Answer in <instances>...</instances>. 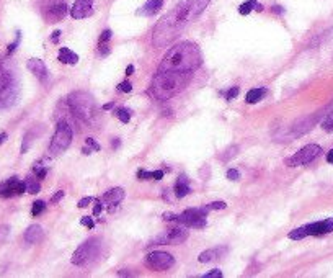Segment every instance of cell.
<instances>
[{
    "label": "cell",
    "mask_w": 333,
    "mask_h": 278,
    "mask_svg": "<svg viewBox=\"0 0 333 278\" xmlns=\"http://www.w3.org/2000/svg\"><path fill=\"white\" fill-rule=\"evenodd\" d=\"M124 195L126 193H124L123 188H120V187L111 188V190H108L105 195H103L101 203L103 204H108V206H109V213H113L115 208H116V204H120L124 200Z\"/></svg>",
    "instance_id": "16"
},
{
    "label": "cell",
    "mask_w": 333,
    "mask_h": 278,
    "mask_svg": "<svg viewBox=\"0 0 333 278\" xmlns=\"http://www.w3.org/2000/svg\"><path fill=\"white\" fill-rule=\"evenodd\" d=\"M57 59L61 61L62 64H69V65H76L79 62V56L70 51L69 48H61L59 49V54H57Z\"/></svg>",
    "instance_id": "22"
},
{
    "label": "cell",
    "mask_w": 333,
    "mask_h": 278,
    "mask_svg": "<svg viewBox=\"0 0 333 278\" xmlns=\"http://www.w3.org/2000/svg\"><path fill=\"white\" fill-rule=\"evenodd\" d=\"M188 239V231L184 228H173L170 231H165L164 234L160 236L154 237L152 244L154 246H176V244H181L184 240Z\"/></svg>",
    "instance_id": "11"
},
{
    "label": "cell",
    "mask_w": 333,
    "mask_h": 278,
    "mask_svg": "<svg viewBox=\"0 0 333 278\" xmlns=\"http://www.w3.org/2000/svg\"><path fill=\"white\" fill-rule=\"evenodd\" d=\"M103 249H105V242L100 237H90L85 240L84 244H80L79 249L72 255V263L77 267H93L95 263H98L103 259Z\"/></svg>",
    "instance_id": "5"
},
{
    "label": "cell",
    "mask_w": 333,
    "mask_h": 278,
    "mask_svg": "<svg viewBox=\"0 0 333 278\" xmlns=\"http://www.w3.org/2000/svg\"><path fill=\"white\" fill-rule=\"evenodd\" d=\"M251 10H256V12H263V5L258 4V0H247L239 7V13L240 15H248Z\"/></svg>",
    "instance_id": "25"
},
{
    "label": "cell",
    "mask_w": 333,
    "mask_h": 278,
    "mask_svg": "<svg viewBox=\"0 0 333 278\" xmlns=\"http://www.w3.org/2000/svg\"><path fill=\"white\" fill-rule=\"evenodd\" d=\"M327 162H328V164H333V149L327 152Z\"/></svg>",
    "instance_id": "51"
},
{
    "label": "cell",
    "mask_w": 333,
    "mask_h": 278,
    "mask_svg": "<svg viewBox=\"0 0 333 278\" xmlns=\"http://www.w3.org/2000/svg\"><path fill=\"white\" fill-rule=\"evenodd\" d=\"M227 179L229 180H234V182H237L240 179V173H239V170L237 169H229L227 170Z\"/></svg>",
    "instance_id": "40"
},
{
    "label": "cell",
    "mask_w": 333,
    "mask_h": 278,
    "mask_svg": "<svg viewBox=\"0 0 333 278\" xmlns=\"http://www.w3.org/2000/svg\"><path fill=\"white\" fill-rule=\"evenodd\" d=\"M67 105L70 108L72 115L79 121L88 124L90 128H97L100 123V110L97 107V101L87 92H73L67 97Z\"/></svg>",
    "instance_id": "4"
},
{
    "label": "cell",
    "mask_w": 333,
    "mask_h": 278,
    "mask_svg": "<svg viewBox=\"0 0 333 278\" xmlns=\"http://www.w3.org/2000/svg\"><path fill=\"white\" fill-rule=\"evenodd\" d=\"M227 252V249L226 247H216V249H209V251H204V252H201L199 254V257H198V260L201 262V263H209V262H214V260H217V259H220V255L222 254H226Z\"/></svg>",
    "instance_id": "21"
},
{
    "label": "cell",
    "mask_w": 333,
    "mask_h": 278,
    "mask_svg": "<svg viewBox=\"0 0 333 278\" xmlns=\"http://www.w3.org/2000/svg\"><path fill=\"white\" fill-rule=\"evenodd\" d=\"M175 196L176 198H184L187 195L191 193V187H190V180L187 175H181V177H178V180L175 182Z\"/></svg>",
    "instance_id": "20"
},
{
    "label": "cell",
    "mask_w": 333,
    "mask_h": 278,
    "mask_svg": "<svg viewBox=\"0 0 333 278\" xmlns=\"http://www.w3.org/2000/svg\"><path fill=\"white\" fill-rule=\"evenodd\" d=\"M26 192V184L25 182L18 180L17 177H12L4 184H0V196L4 198H12V196H17Z\"/></svg>",
    "instance_id": "13"
},
{
    "label": "cell",
    "mask_w": 333,
    "mask_h": 278,
    "mask_svg": "<svg viewBox=\"0 0 333 278\" xmlns=\"http://www.w3.org/2000/svg\"><path fill=\"white\" fill-rule=\"evenodd\" d=\"M322 128L327 131V133H331L333 131V115H327L322 121Z\"/></svg>",
    "instance_id": "33"
},
{
    "label": "cell",
    "mask_w": 333,
    "mask_h": 278,
    "mask_svg": "<svg viewBox=\"0 0 333 278\" xmlns=\"http://www.w3.org/2000/svg\"><path fill=\"white\" fill-rule=\"evenodd\" d=\"M29 144H31V133H28V134L25 136V141H23V144H21V152H23V154L28 151Z\"/></svg>",
    "instance_id": "41"
},
{
    "label": "cell",
    "mask_w": 333,
    "mask_h": 278,
    "mask_svg": "<svg viewBox=\"0 0 333 278\" xmlns=\"http://www.w3.org/2000/svg\"><path fill=\"white\" fill-rule=\"evenodd\" d=\"M266 93H268V90H266L265 87H258V89H251V90L247 93L245 101H247V103H250V105L258 103V101H262V100L265 98V95H266Z\"/></svg>",
    "instance_id": "24"
},
{
    "label": "cell",
    "mask_w": 333,
    "mask_h": 278,
    "mask_svg": "<svg viewBox=\"0 0 333 278\" xmlns=\"http://www.w3.org/2000/svg\"><path fill=\"white\" fill-rule=\"evenodd\" d=\"M70 143H72V128L65 120H61L57 123L53 141H51V144H49V152L53 156L62 154V152L67 151Z\"/></svg>",
    "instance_id": "6"
},
{
    "label": "cell",
    "mask_w": 333,
    "mask_h": 278,
    "mask_svg": "<svg viewBox=\"0 0 333 278\" xmlns=\"http://www.w3.org/2000/svg\"><path fill=\"white\" fill-rule=\"evenodd\" d=\"M43 237H44V231L40 224H31L25 231V240L28 244H38L43 240Z\"/></svg>",
    "instance_id": "19"
},
{
    "label": "cell",
    "mask_w": 333,
    "mask_h": 278,
    "mask_svg": "<svg viewBox=\"0 0 333 278\" xmlns=\"http://www.w3.org/2000/svg\"><path fill=\"white\" fill-rule=\"evenodd\" d=\"M64 198V192L62 190H59V192L53 196V198H51V203H57L59 200H62Z\"/></svg>",
    "instance_id": "46"
},
{
    "label": "cell",
    "mask_w": 333,
    "mask_h": 278,
    "mask_svg": "<svg viewBox=\"0 0 333 278\" xmlns=\"http://www.w3.org/2000/svg\"><path fill=\"white\" fill-rule=\"evenodd\" d=\"M164 7V0H147V2L137 10V15L140 17H152Z\"/></svg>",
    "instance_id": "18"
},
{
    "label": "cell",
    "mask_w": 333,
    "mask_h": 278,
    "mask_svg": "<svg viewBox=\"0 0 333 278\" xmlns=\"http://www.w3.org/2000/svg\"><path fill=\"white\" fill-rule=\"evenodd\" d=\"M26 67L33 72V74L40 79V82L41 84H48V80H49V72H48V67H46V64H44L41 59H29L28 61V64H26Z\"/></svg>",
    "instance_id": "17"
},
{
    "label": "cell",
    "mask_w": 333,
    "mask_h": 278,
    "mask_svg": "<svg viewBox=\"0 0 333 278\" xmlns=\"http://www.w3.org/2000/svg\"><path fill=\"white\" fill-rule=\"evenodd\" d=\"M92 13H93V0H76V4L70 9V15L76 20L87 18Z\"/></svg>",
    "instance_id": "15"
},
{
    "label": "cell",
    "mask_w": 333,
    "mask_h": 278,
    "mask_svg": "<svg viewBox=\"0 0 333 278\" xmlns=\"http://www.w3.org/2000/svg\"><path fill=\"white\" fill-rule=\"evenodd\" d=\"M195 74H181V72L157 71L152 79L151 93L157 100H168L183 92L193 80Z\"/></svg>",
    "instance_id": "3"
},
{
    "label": "cell",
    "mask_w": 333,
    "mask_h": 278,
    "mask_svg": "<svg viewBox=\"0 0 333 278\" xmlns=\"http://www.w3.org/2000/svg\"><path fill=\"white\" fill-rule=\"evenodd\" d=\"M20 40H21V34H20V31H18V33H17V40H15V41L12 43V45L9 46V54H12L13 51L17 49V46L20 45Z\"/></svg>",
    "instance_id": "42"
},
{
    "label": "cell",
    "mask_w": 333,
    "mask_h": 278,
    "mask_svg": "<svg viewBox=\"0 0 333 278\" xmlns=\"http://www.w3.org/2000/svg\"><path fill=\"white\" fill-rule=\"evenodd\" d=\"M80 224L85 226V228H88V229H93V226H95L93 219L90 216H84L82 219H80Z\"/></svg>",
    "instance_id": "39"
},
{
    "label": "cell",
    "mask_w": 333,
    "mask_h": 278,
    "mask_svg": "<svg viewBox=\"0 0 333 278\" xmlns=\"http://www.w3.org/2000/svg\"><path fill=\"white\" fill-rule=\"evenodd\" d=\"M320 154H322V148L319 144H307L301 151L295 152L294 156H291L289 159H286V165L287 167L306 165V164L312 162V160H315Z\"/></svg>",
    "instance_id": "8"
},
{
    "label": "cell",
    "mask_w": 333,
    "mask_h": 278,
    "mask_svg": "<svg viewBox=\"0 0 333 278\" xmlns=\"http://www.w3.org/2000/svg\"><path fill=\"white\" fill-rule=\"evenodd\" d=\"M116 116L120 118L121 123H129V121H131V110H128V108H120V110L116 112Z\"/></svg>",
    "instance_id": "30"
},
{
    "label": "cell",
    "mask_w": 333,
    "mask_h": 278,
    "mask_svg": "<svg viewBox=\"0 0 333 278\" xmlns=\"http://www.w3.org/2000/svg\"><path fill=\"white\" fill-rule=\"evenodd\" d=\"M132 72H134V65L129 64L128 67H126V76H132Z\"/></svg>",
    "instance_id": "49"
},
{
    "label": "cell",
    "mask_w": 333,
    "mask_h": 278,
    "mask_svg": "<svg viewBox=\"0 0 333 278\" xmlns=\"http://www.w3.org/2000/svg\"><path fill=\"white\" fill-rule=\"evenodd\" d=\"M5 72H7V71L4 69V65H2V64H0V77H2V76L5 74Z\"/></svg>",
    "instance_id": "54"
},
{
    "label": "cell",
    "mask_w": 333,
    "mask_h": 278,
    "mask_svg": "<svg viewBox=\"0 0 333 278\" xmlns=\"http://www.w3.org/2000/svg\"><path fill=\"white\" fill-rule=\"evenodd\" d=\"M206 218H208V211L203 206L201 208H190L184 210L181 215H176L175 221L178 224H183L184 228H193V229H203L206 226Z\"/></svg>",
    "instance_id": "7"
},
{
    "label": "cell",
    "mask_w": 333,
    "mask_h": 278,
    "mask_svg": "<svg viewBox=\"0 0 333 278\" xmlns=\"http://www.w3.org/2000/svg\"><path fill=\"white\" fill-rule=\"evenodd\" d=\"M25 184H26V192H28V193H31V195L40 193L41 185H40L34 179H28V180H25Z\"/></svg>",
    "instance_id": "28"
},
{
    "label": "cell",
    "mask_w": 333,
    "mask_h": 278,
    "mask_svg": "<svg viewBox=\"0 0 333 278\" xmlns=\"http://www.w3.org/2000/svg\"><path fill=\"white\" fill-rule=\"evenodd\" d=\"M111 36H113V33H111V30H105V31H103V33L100 34L98 45H109Z\"/></svg>",
    "instance_id": "35"
},
{
    "label": "cell",
    "mask_w": 333,
    "mask_h": 278,
    "mask_svg": "<svg viewBox=\"0 0 333 278\" xmlns=\"http://www.w3.org/2000/svg\"><path fill=\"white\" fill-rule=\"evenodd\" d=\"M237 152H239V146H229V148L222 152L219 157H220V160H224V162H229L232 157L237 156Z\"/></svg>",
    "instance_id": "27"
},
{
    "label": "cell",
    "mask_w": 333,
    "mask_h": 278,
    "mask_svg": "<svg viewBox=\"0 0 333 278\" xmlns=\"http://www.w3.org/2000/svg\"><path fill=\"white\" fill-rule=\"evenodd\" d=\"M203 208L209 213V211H214V210H226L227 204H226L224 201H212V203H209V204H204Z\"/></svg>",
    "instance_id": "32"
},
{
    "label": "cell",
    "mask_w": 333,
    "mask_h": 278,
    "mask_svg": "<svg viewBox=\"0 0 333 278\" xmlns=\"http://www.w3.org/2000/svg\"><path fill=\"white\" fill-rule=\"evenodd\" d=\"M145 265L151 270H157V272H164L175 265V259L172 254L168 252H162V251H155L149 254L145 257Z\"/></svg>",
    "instance_id": "10"
},
{
    "label": "cell",
    "mask_w": 333,
    "mask_h": 278,
    "mask_svg": "<svg viewBox=\"0 0 333 278\" xmlns=\"http://www.w3.org/2000/svg\"><path fill=\"white\" fill-rule=\"evenodd\" d=\"M7 141V133H2L0 134V144H4Z\"/></svg>",
    "instance_id": "52"
},
{
    "label": "cell",
    "mask_w": 333,
    "mask_h": 278,
    "mask_svg": "<svg viewBox=\"0 0 333 278\" xmlns=\"http://www.w3.org/2000/svg\"><path fill=\"white\" fill-rule=\"evenodd\" d=\"M34 173H36V177H38L40 180H43L44 177H46V173H48V169H46V167H40V165H34Z\"/></svg>",
    "instance_id": "37"
},
{
    "label": "cell",
    "mask_w": 333,
    "mask_h": 278,
    "mask_svg": "<svg viewBox=\"0 0 333 278\" xmlns=\"http://www.w3.org/2000/svg\"><path fill=\"white\" fill-rule=\"evenodd\" d=\"M92 201H93V198H90V196H85V198H82L79 201V208H87Z\"/></svg>",
    "instance_id": "43"
},
{
    "label": "cell",
    "mask_w": 333,
    "mask_h": 278,
    "mask_svg": "<svg viewBox=\"0 0 333 278\" xmlns=\"http://www.w3.org/2000/svg\"><path fill=\"white\" fill-rule=\"evenodd\" d=\"M59 36H61V31L56 30V31L53 33V36H51V41H53V43H57V41H59Z\"/></svg>",
    "instance_id": "48"
},
{
    "label": "cell",
    "mask_w": 333,
    "mask_h": 278,
    "mask_svg": "<svg viewBox=\"0 0 333 278\" xmlns=\"http://www.w3.org/2000/svg\"><path fill=\"white\" fill-rule=\"evenodd\" d=\"M85 144H87V148H90V149H93V151H100L101 149V146L95 141L93 137H87L85 139Z\"/></svg>",
    "instance_id": "36"
},
{
    "label": "cell",
    "mask_w": 333,
    "mask_h": 278,
    "mask_svg": "<svg viewBox=\"0 0 333 278\" xmlns=\"http://www.w3.org/2000/svg\"><path fill=\"white\" fill-rule=\"evenodd\" d=\"M118 90L123 92V93H129L132 90V85H131V82H128V80H124V82L118 85Z\"/></svg>",
    "instance_id": "38"
},
{
    "label": "cell",
    "mask_w": 333,
    "mask_h": 278,
    "mask_svg": "<svg viewBox=\"0 0 333 278\" xmlns=\"http://www.w3.org/2000/svg\"><path fill=\"white\" fill-rule=\"evenodd\" d=\"M304 237H307V234L304 231V226H302V228H298V229H292L289 232V239H292V240H301Z\"/></svg>",
    "instance_id": "31"
},
{
    "label": "cell",
    "mask_w": 333,
    "mask_h": 278,
    "mask_svg": "<svg viewBox=\"0 0 333 278\" xmlns=\"http://www.w3.org/2000/svg\"><path fill=\"white\" fill-rule=\"evenodd\" d=\"M137 179L139 180H162L164 179V170H154V172H147V170H137Z\"/></svg>",
    "instance_id": "26"
},
{
    "label": "cell",
    "mask_w": 333,
    "mask_h": 278,
    "mask_svg": "<svg viewBox=\"0 0 333 278\" xmlns=\"http://www.w3.org/2000/svg\"><path fill=\"white\" fill-rule=\"evenodd\" d=\"M211 0H190V15L191 18H198L206 10Z\"/></svg>",
    "instance_id": "23"
},
{
    "label": "cell",
    "mask_w": 333,
    "mask_h": 278,
    "mask_svg": "<svg viewBox=\"0 0 333 278\" xmlns=\"http://www.w3.org/2000/svg\"><path fill=\"white\" fill-rule=\"evenodd\" d=\"M271 12L276 13V15H281V13H284V9H283V7H279V5H275V7L271 9Z\"/></svg>",
    "instance_id": "47"
},
{
    "label": "cell",
    "mask_w": 333,
    "mask_h": 278,
    "mask_svg": "<svg viewBox=\"0 0 333 278\" xmlns=\"http://www.w3.org/2000/svg\"><path fill=\"white\" fill-rule=\"evenodd\" d=\"M120 144H121V141H120V139H118V137H115L113 141H111V146H113L115 149H118V148H120Z\"/></svg>",
    "instance_id": "50"
},
{
    "label": "cell",
    "mask_w": 333,
    "mask_h": 278,
    "mask_svg": "<svg viewBox=\"0 0 333 278\" xmlns=\"http://www.w3.org/2000/svg\"><path fill=\"white\" fill-rule=\"evenodd\" d=\"M15 98H17V85H15L13 76L10 72H5L0 77V108L13 105Z\"/></svg>",
    "instance_id": "9"
},
{
    "label": "cell",
    "mask_w": 333,
    "mask_h": 278,
    "mask_svg": "<svg viewBox=\"0 0 333 278\" xmlns=\"http://www.w3.org/2000/svg\"><path fill=\"white\" fill-rule=\"evenodd\" d=\"M203 56L199 48L191 41H181L167 51L157 71L181 72V74H195L201 67Z\"/></svg>",
    "instance_id": "2"
},
{
    "label": "cell",
    "mask_w": 333,
    "mask_h": 278,
    "mask_svg": "<svg viewBox=\"0 0 333 278\" xmlns=\"http://www.w3.org/2000/svg\"><path fill=\"white\" fill-rule=\"evenodd\" d=\"M115 107V103L111 101V103H106V105H103V110H109V108H113Z\"/></svg>",
    "instance_id": "53"
},
{
    "label": "cell",
    "mask_w": 333,
    "mask_h": 278,
    "mask_svg": "<svg viewBox=\"0 0 333 278\" xmlns=\"http://www.w3.org/2000/svg\"><path fill=\"white\" fill-rule=\"evenodd\" d=\"M193 20L190 15V0H183L168 12L165 17L155 25L152 31V43L155 48H165L178 38L180 33L187 28V25Z\"/></svg>",
    "instance_id": "1"
},
{
    "label": "cell",
    "mask_w": 333,
    "mask_h": 278,
    "mask_svg": "<svg viewBox=\"0 0 333 278\" xmlns=\"http://www.w3.org/2000/svg\"><path fill=\"white\" fill-rule=\"evenodd\" d=\"M220 276H222V272H220V270H217V268L204 275V278H220Z\"/></svg>",
    "instance_id": "44"
},
{
    "label": "cell",
    "mask_w": 333,
    "mask_h": 278,
    "mask_svg": "<svg viewBox=\"0 0 333 278\" xmlns=\"http://www.w3.org/2000/svg\"><path fill=\"white\" fill-rule=\"evenodd\" d=\"M101 210H103V204H101V200H98L97 204H95V208H93V216H100Z\"/></svg>",
    "instance_id": "45"
},
{
    "label": "cell",
    "mask_w": 333,
    "mask_h": 278,
    "mask_svg": "<svg viewBox=\"0 0 333 278\" xmlns=\"http://www.w3.org/2000/svg\"><path fill=\"white\" fill-rule=\"evenodd\" d=\"M239 87H231L227 92H222V95L226 97V100L227 101H231V100H234V98H237V95H239Z\"/></svg>",
    "instance_id": "34"
},
{
    "label": "cell",
    "mask_w": 333,
    "mask_h": 278,
    "mask_svg": "<svg viewBox=\"0 0 333 278\" xmlns=\"http://www.w3.org/2000/svg\"><path fill=\"white\" fill-rule=\"evenodd\" d=\"M304 231H306L307 236H323V234H330V232H333V218L306 224Z\"/></svg>",
    "instance_id": "14"
},
{
    "label": "cell",
    "mask_w": 333,
    "mask_h": 278,
    "mask_svg": "<svg viewBox=\"0 0 333 278\" xmlns=\"http://www.w3.org/2000/svg\"><path fill=\"white\" fill-rule=\"evenodd\" d=\"M46 211V203H44L43 200H38L33 203V208H31V215L33 216H40L41 213H44Z\"/></svg>",
    "instance_id": "29"
},
{
    "label": "cell",
    "mask_w": 333,
    "mask_h": 278,
    "mask_svg": "<svg viewBox=\"0 0 333 278\" xmlns=\"http://www.w3.org/2000/svg\"><path fill=\"white\" fill-rule=\"evenodd\" d=\"M67 4L64 0H53L46 9H44V18H46L49 23H57V21L64 20V17L67 15Z\"/></svg>",
    "instance_id": "12"
}]
</instances>
